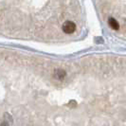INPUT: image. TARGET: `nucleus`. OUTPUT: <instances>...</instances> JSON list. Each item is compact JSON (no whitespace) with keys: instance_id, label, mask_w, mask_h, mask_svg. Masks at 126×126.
<instances>
[{"instance_id":"1","label":"nucleus","mask_w":126,"mask_h":126,"mask_svg":"<svg viewBox=\"0 0 126 126\" xmlns=\"http://www.w3.org/2000/svg\"><path fill=\"white\" fill-rule=\"evenodd\" d=\"M76 30V25L74 22L72 21H66L64 22L63 25V31L64 33L66 34H71L75 32Z\"/></svg>"},{"instance_id":"2","label":"nucleus","mask_w":126,"mask_h":126,"mask_svg":"<svg viewBox=\"0 0 126 126\" xmlns=\"http://www.w3.org/2000/svg\"><path fill=\"white\" fill-rule=\"evenodd\" d=\"M108 25L110 26L113 30H116V31L120 29V24H119V22L114 18H109V20H108Z\"/></svg>"},{"instance_id":"3","label":"nucleus","mask_w":126,"mask_h":126,"mask_svg":"<svg viewBox=\"0 0 126 126\" xmlns=\"http://www.w3.org/2000/svg\"><path fill=\"white\" fill-rule=\"evenodd\" d=\"M64 76H65V72L62 69H57L55 71V77H56L57 79H59V80H62L64 78Z\"/></svg>"}]
</instances>
